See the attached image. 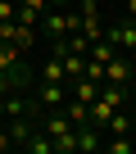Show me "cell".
Instances as JSON below:
<instances>
[{"label":"cell","instance_id":"cell-5","mask_svg":"<svg viewBox=\"0 0 136 154\" xmlns=\"http://www.w3.org/2000/svg\"><path fill=\"white\" fill-rule=\"evenodd\" d=\"M50 5H63V0H50Z\"/></svg>","mask_w":136,"mask_h":154},{"label":"cell","instance_id":"cell-4","mask_svg":"<svg viewBox=\"0 0 136 154\" xmlns=\"http://www.w3.org/2000/svg\"><path fill=\"white\" fill-rule=\"evenodd\" d=\"M100 149H109V154H136V145H131V136H109Z\"/></svg>","mask_w":136,"mask_h":154},{"label":"cell","instance_id":"cell-3","mask_svg":"<svg viewBox=\"0 0 136 154\" xmlns=\"http://www.w3.org/2000/svg\"><path fill=\"white\" fill-rule=\"evenodd\" d=\"M131 127H136V113H127V104H122V109H113L104 136H131Z\"/></svg>","mask_w":136,"mask_h":154},{"label":"cell","instance_id":"cell-2","mask_svg":"<svg viewBox=\"0 0 136 154\" xmlns=\"http://www.w3.org/2000/svg\"><path fill=\"white\" fill-rule=\"evenodd\" d=\"M104 36L113 41V50H122V54H136V18H131V14H122V18L104 23Z\"/></svg>","mask_w":136,"mask_h":154},{"label":"cell","instance_id":"cell-1","mask_svg":"<svg viewBox=\"0 0 136 154\" xmlns=\"http://www.w3.org/2000/svg\"><path fill=\"white\" fill-rule=\"evenodd\" d=\"M68 95H73L68 82H45V77H36V86H32V100H36L41 109H63Z\"/></svg>","mask_w":136,"mask_h":154}]
</instances>
